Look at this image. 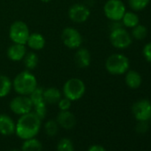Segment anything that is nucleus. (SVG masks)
Wrapping results in <instances>:
<instances>
[{
  "label": "nucleus",
  "instance_id": "f257e3e1",
  "mask_svg": "<svg viewBox=\"0 0 151 151\" xmlns=\"http://www.w3.org/2000/svg\"><path fill=\"white\" fill-rule=\"evenodd\" d=\"M41 128V119L34 113L22 115L15 124V133L22 139L35 138Z\"/></svg>",
  "mask_w": 151,
  "mask_h": 151
},
{
  "label": "nucleus",
  "instance_id": "f03ea898",
  "mask_svg": "<svg viewBox=\"0 0 151 151\" xmlns=\"http://www.w3.org/2000/svg\"><path fill=\"white\" fill-rule=\"evenodd\" d=\"M13 87L18 94L29 96L37 87V81L32 73L29 71H22L15 77L13 82Z\"/></svg>",
  "mask_w": 151,
  "mask_h": 151
},
{
  "label": "nucleus",
  "instance_id": "7ed1b4c3",
  "mask_svg": "<svg viewBox=\"0 0 151 151\" xmlns=\"http://www.w3.org/2000/svg\"><path fill=\"white\" fill-rule=\"evenodd\" d=\"M105 67L109 74L120 76L125 74L129 70L130 61L123 53H113L107 59Z\"/></svg>",
  "mask_w": 151,
  "mask_h": 151
},
{
  "label": "nucleus",
  "instance_id": "20e7f679",
  "mask_svg": "<svg viewBox=\"0 0 151 151\" xmlns=\"http://www.w3.org/2000/svg\"><path fill=\"white\" fill-rule=\"evenodd\" d=\"M86 85L79 78H70L63 86V94L71 101H78L86 93Z\"/></svg>",
  "mask_w": 151,
  "mask_h": 151
},
{
  "label": "nucleus",
  "instance_id": "39448f33",
  "mask_svg": "<svg viewBox=\"0 0 151 151\" xmlns=\"http://www.w3.org/2000/svg\"><path fill=\"white\" fill-rule=\"evenodd\" d=\"M105 16L112 22L121 21L126 12L122 0H108L103 7Z\"/></svg>",
  "mask_w": 151,
  "mask_h": 151
},
{
  "label": "nucleus",
  "instance_id": "423d86ee",
  "mask_svg": "<svg viewBox=\"0 0 151 151\" xmlns=\"http://www.w3.org/2000/svg\"><path fill=\"white\" fill-rule=\"evenodd\" d=\"M9 37L14 44L26 45L29 37V29L28 25L22 21L14 22L10 27Z\"/></svg>",
  "mask_w": 151,
  "mask_h": 151
},
{
  "label": "nucleus",
  "instance_id": "0eeeda50",
  "mask_svg": "<svg viewBox=\"0 0 151 151\" xmlns=\"http://www.w3.org/2000/svg\"><path fill=\"white\" fill-rule=\"evenodd\" d=\"M111 45L116 49H125L132 45V37L131 34L123 27L112 29L109 35Z\"/></svg>",
  "mask_w": 151,
  "mask_h": 151
},
{
  "label": "nucleus",
  "instance_id": "6e6552de",
  "mask_svg": "<svg viewBox=\"0 0 151 151\" xmlns=\"http://www.w3.org/2000/svg\"><path fill=\"white\" fill-rule=\"evenodd\" d=\"M61 40L68 48L78 49L83 42V37L78 30L72 27H68L61 33Z\"/></svg>",
  "mask_w": 151,
  "mask_h": 151
},
{
  "label": "nucleus",
  "instance_id": "1a4fd4ad",
  "mask_svg": "<svg viewBox=\"0 0 151 151\" xmlns=\"http://www.w3.org/2000/svg\"><path fill=\"white\" fill-rule=\"evenodd\" d=\"M11 110L16 115H24L33 109V103L27 95H19L14 98L10 102Z\"/></svg>",
  "mask_w": 151,
  "mask_h": 151
},
{
  "label": "nucleus",
  "instance_id": "9d476101",
  "mask_svg": "<svg viewBox=\"0 0 151 151\" xmlns=\"http://www.w3.org/2000/svg\"><path fill=\"white\" fill-rule=\"evenodd\" d=\"M132 111L138 121L147 122L151 119V102L146 99L139 100L132 105Z\"/></svg>",
  "mask_w": 151,
  "mask_h": 151
},
{
  "label": "nucleus",
  "instance_id": "9b49d317",
  "mask_svg": "<svg viewBox=\"0 0 151 151\" xmlns=\"http://www.w3.org/2000/svg\"><path fill=\"white\" fill-rule=\"evenodd\" d=\"M91 12L87 6L82 4H75L68 10L69 19L76 23L86 22L90 17Z\"/></svg>",
  "mask_w": 151,
  "mask_h": 151
},
{
  "label": "nucleus",
  "instance_id": "f8f14e48",
  "mask_svg": "<svg viewBox=\"0 0 151 151\" xmlns=\"http://www.w3.org/2000/svg\"><path fill=\"white\" fill-rule=\"evenodd\" d=\"M15 132L14 121L6 114H0V133L2 135H12Z\"/></svg>",
  "mask_w": 151,
  "mask_h": 151
},
{
  "label": "nucleus",
  "instance_id": "ddd939ff",
  "mask_svg": "<svg viewBox=\"0 0 151 151\" xmlns=\"http://www.w3.org/2000/svg\"><path fill=\"white\" fill-rule=\"evenodd\" d=\"M56 121L60 126L65 129H72L76 124V117L74 114L68 110H60V112L57 116Z\"/></svg>",
  "mask_w": 151,
  "mask_h": 151
},
{
  "label": "nucleus",
  "instance_id": "4468645a",
  "mask_svg": "<svg viewBox=\"0 0 151 151\" xmlns=\"http://www.w3.org/2000/svg\"><path fill=\"white\" fill-rule=\"evenodd\" d=\"M26 53H27V50L25 45L14 43V45L9 46V48L7 49V56L11 60L14 61H20L23 60Z\"/></svg>",
  "mask_w": 151,
  "mask_h": 151
},
{
  "label": "nucleus",
  "instance_id": "2eb2a0df",
  "mask_svg": "<svg viewBox=\"0 0 151 151\" xmlns=\"http://www.w3.org/2000/svg\"><path fill=\"white\" fill-rule=\"evenodd\" d=\"M75 62L78 67L85 68L91 64V53L86 48H80L75 54Z\"/></svg>",
  "mask_w": 151,
  "mask_h": 151
},
{
  "label": "nucleus",
  "instance_id": "dca6fc26",
  "mask_svg": "<svg viewBox=\"0 0 151 151\" xmlns=\"http://www.w3.org/2000/svg\"><path fill=\"white\" fill-rule=\"evenodd\" d=\"M126 86L131 89H138L142 84V78L136 70H128L125 73L124 78Z\"/></svg>",
  "mask_w": 151,
  "mask_h": 151
},
{
  "label": "nucleus",
  "instance_id": "f3484780",
  "mask_svg": "<svg viewBox=\"0 0 151 151\" xmlns=\"http://www.w3.org/2000/svg\"><path fill=\"white\" fill-rule=\"evenodd\" d=\"M28 46L35 51L41 50L45 45V39L43 35L40 33H32L29 34V37L28 38L27 44Z\"/></svg>",
  "mask_w": 151,
  "mask_h": 151
},
{
  "label": "nucleus",
  "instance_id": "a211bd4d",
  "mask_svg": "<svg viewBox=\"0 0 151 151\" xmlns=\"http://www.w3.org/2000/svg\"><path fill=\"white\" fill-rule=\"evenodd\" d=\"M44 101L45 103L49 104H56L61 99V93L59 89L55 87H50L44 90L43 93Z\"/></svg>",
  "mask_w": 151,
  "mask_h": 151
},
{
  "label": "nucleus",
  "instance_id": "6ab92c4d",
  "mask_svg": "<svg viewBox=\"0 0 151 151\" xmlns=\"http://www.w3.org/2000/svg\"><path fill=\"white\" fill-rule=\"evenodd\" d=\"M121 21L123 26L129 29H132L139 23V18L134 12H125Z\"/></svg>",
  "mask_w": 151,
  "mask_h": 151
},
{
  "label": "nucleus",
  "instance_id": "aec40b11",
  "mask_svg": "<svg viewBox=\"0 0 151 151\" xmlns=\"http://www.w3.org/2000/svg\"><path fill=\"white\" fill-rule=\"evenodd\" d=\"M42 143L36 138L24 139V142L22 146V151H42Z\"/></svg>",
  "mask_w": 151,
  "mask_h": 151
},
{
  "label": "nucleus",
  "instance_id": "412c9836",
  "mask_svg": "<svg viewBox=\"0 0 151 151\" xmlns=\"http://www.w3.org/2000/svg\"><path fill=\"white\" fill-rule=\"evenodd\" d=\"M13 87V83L6 76H0V98H4L9 94Z\"/></svg>",
  "mask_w": 151,
  "mask_h": 151
},
{
  "label": "nucleus",
  "instance_id": "4be33fe9",
  "mask_svg": "<svg viewBox=\"0 0 151 151\" xmlns=\"http://www.w3.org/2000/svg\"><path fill=\"white\" fill-rule=\"evenodd\" d=\"M147 35V29L144 25H141L139 23L138 25H136L135 27L132 29L131 36L132 38L136 40H143L146 38Z\"/></svg>",
  "mask_w": 151,
  "mask_h": 151
},
{
  "label": "nucleus",
  "instance_id": "5701e85b",
  "mask_svg": "<svg viewBox=\"0 0 151 151\" xmlns=\"http://www.w3.org/2000/svg\"><path fill=\"white\" fill-rule=\"evenodd\" d=\"M24 64L26 66V68L29 70L34 69L37 64H38V56L37 53L30 52L29 53H26V55L24 56Z\"/></svg>",
  "mask_w": 151,
  "mask_h": 151
},
{
  "label": "nucleus",
  "instance_id": "b1692460",
  "mask_svg": "<svg viewBox=\"0 0 151 151\" xmlns=\"http://www.w3.org/2000/svg\"><path fill=\"white\" fill-rule=\"evenodd\" d=\"M150 0H128L129 6L132 11L139 12L144 10L149 4Z\"/></svg>",
  "mask_w": 151,
  "mask_h": 151
},
{
  "label": "nucleus",
  "instance_id": "393cba45",
  "mask_svg": "<svg viewBox=\"0 0 151 151\" xmlns=\"http://www.w3.org/2000/svg\"><path fill=\"white\" fill-rule=\"evenodd\" d=\"M43 93H44V89L41 87H37L30 94H29V98L33 103V106L39 104L44 101V97H43Z\"/></svg>",
  "mask_w": 151,
  "mask_h": 151
},
{
  "label": "nucleus",
  "instance_id": "a878e982",
  "mask_svg": "<svg viewBox=\"0 0 151 151\" xmlns=\"http://www.w3.org/2000/svg\"><path fill=\"white\" fill-rule=\"evenodd\" d=\"M59 130V124L57 121L54 120H49L45 123V133L48 136H54L57 134Z\"/></svg>",
  "mask_w": 151,
  "mask_h": 151
},
{
  "label": "nucleus",
  "instance_id": "bb28decb",
  "mask_svg": "<svg viewBox=\"0 0 151 151\" xmlns=\"http://www.w3.org/2000/svg\"><path fill=\"white\" fill-rule=\"evenodd\" d=\"M57 151H75L74 145L69 139H61L57 145Z\"/></svg>",
  "mask_w": 151,
  "mask_h": 151
},
{
  "label": "nucleus",
  "instance_id": "cd10ccee",
  "mask_svg": "<svg viewBox=\"0 0 151 151\" xmlns=\"http://www.w3.org/2000/svg\"><path fill=\"white\" fill-rule=\"evenodd\" d=\"M33 109H34V113L41 120L45 117V115H46V103H45V101H43L39 104L33 106Z\"/></svg>",
  "mask_w": 151,
  "mask_h": 151
},
{
  "label": "nucleus",
  "instance_id": "c85d7f7f",
  "mask_svg": "<svg viewBox=\"0 0 151 151\" xmlns=\"http://www.w3.org/2000/svg\"><path fill=\"white\" fill-rule=\"evenodd\" d=\"M58 106L59 109L61 111H65V110H68L71 107V101L68 100V98H61L59 101H58Z\"/></svg>",
  "mask_w": 151,
  "mask_h": 151
},
{
  "label": "nucleus",
  "instance_id": "c756f323",
  "mask_svg": "<svg viewBox=\"0 0 151 151\" xmlns=\"http://www.w3.org/2000/svg\"><path fill=\"white\" fill-rule=\"evenodd\" d=\"M142 54L147 62L151 63V42L146 44L142 49Z\"/></svg>",
  "mask_w": 151,
  "mask_h": 151
},
{
  "label": "nucleus",
  "instance_id": "7c9ffc66",
  "mask_svg": "<svg viewBox=\"0 0 151 151\" xmlns=\"http://www.w3.org/2000/svg\"><path fill=\"white\" fill-rule=\"evenodd\" d=\"M148 130V124L147 121H139L137 126H136V131L139 133H145Z\"/></svg>",
  "mask_w": 151,
  "mask_h": 151
},
{
  "label": "nucleus",
  "instance_id": "2f4dec72",
  "mask_svg": "<svg viewBox=\"0 0 151 151\" xmlns=\"http://www.w3.org/2000/svg\"><path fill=\"white\" fill-rule=\"evenodd\" d=\"M88 151H106V149L101 145H93L89 147Z\"/></svg>",
  "mask_w": 151,
  "mask_h": 151
},
{
  "label": "nucleus",
  "instance_id": "473e14b6",
  "mask_svg": "<svg viewBox=\"0 0 151 151\" xmlns=\"http://www.w3.org/2000/svg\"><path fill=\"white\" fill-rule=\"evenodd\" d=\"M40 1H42L43 3H49L52 1V0H40Z\"/></svg>",
  "mask_w": 151,
  "mask_h": 151
},
{
  "label": "nucleus",
  "instance_id": "72a5a7b5",
  "mask_svg": "<svg viewBox=\"0 0 151 151\" xmlns=\"http://www.w3.org/2000/svg\"><path fill=\"white\" fill-rule=\"evenodd\" d=\"M10 151H20V150H18V149H12V150H10Z\"/></svg>",
  "mask_w": 151,
  "mask_h": 151
},
{
  "label": "nucleus",
  "instance_id": "f704fd0d",
  "mask_svg": "<svg viewBox=\"0 0 151 151\" xmlns=\"http://www.w3.org/2000/svg\"><path fill=\"white\" fill-rule=\"evenodd\" d=\"M150 120H151V119H150Z\"/></svg>",
  "mask_w": 151,
  "mask_h": 151
}]
</instances>
